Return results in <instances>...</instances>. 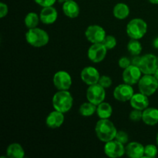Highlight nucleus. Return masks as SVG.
<instances>
[{"label": "nucleus", "mask_w": 158, "mask_h": 158, "mask_svg": "<svg viewBox=\"0 0 158 158\" xmlns=\"http://www.w3.org/2000/svg\"><path fill=\"white\" fill-rule=\"evenodd\" d=\"M134 94V88L127 83H123L116 86L114 90V97L120 102L130 101Z\"/></svg>", "instance_id": "13"}, {"label": "nucleus", "mask_w": 158, "mask_h": 158, "mask_svg": "<svg viewBox=\"0 0 158 158\" xmlns=\"http://www.w3.org/2000/svg\"><path fill=\"white\" fill-rule=\"evenodd\" d=\"M95 133L100 141L106 143L115 139L117 130L109 119H100L96 123Z\"/></svg>", "instance_id": "1"}, {"label": "nucleus", "mask_w": 158, "mask_h": 158, "mask_svg": "<svg viewBox=\"0 0 158 158\" xmlns=\"http://www.w3.org/2000/svg\"><path fill=\"white\" fill-rule=\"evenodd\" d=\"M156 142H157V146H158V133H157V137H156Z\"/></svg>", "instance_id": "39"}, {"label": "nucleus", "mask_w": 158, "mask_h": 158, "mask_svg": "<svg viewBox=\"0 0 158 158\" xmlns=\"http://www.w3.org/2000/svg\"><path fill=\"white\" fill-rule=\"evenodd\" d=\"M52 103L54 110L66 114L72 109L73 97L68 90H59L52 97Z\"/></svg>", "instance_id": "2"}, {"label": "nucleus", "mask_w": 158, "mask_h": 158, "mask_svg": "<svg viewBox=\"0 0 158 158\" xmlns=\"http://www.w3.org/2000/svg\"><path fill=\"white\" fill-rule=\"evenodd\" d=\"M97 105L90 103V102H85L80 105L79 108V112L80 115L85 117H89L94 115L95 113H97Z\"/></svg>", "instance_id": "24"}, {"label": "nucleus", "mask_w": 158, "mask_h": 158, "mask_svg": "<svg viewBox=\"0 0 158 158\" xmlns=\"http://www.w3.org/2000/svg\"><path fill=\"white\" fill-rule=\"evenodd\" d=\"M138 88L142 94L148 97L152 96L158 89V80L154 75L143 74L138 82Z\"/></svg>", "instance_id": "5"}, {"label": "nucleus", "mask_w": 158, "mask_h": 158, "mask_svg": "<svg viewBox=\"0 0 158 158\" xmlns=\"http://www.w3.org/2000/svg\"><path fill=\"white\" fill-rule=\"evenodd\" d=\"M52 83L58 90H69L72 86V77L66 71H57L53 76Z\"/></svg>", "instance_id": "8"}, {"label": "nucleus", "mask_w": 158, "mask_h": 158, "mask_svg": "<svg viewBox=\"0 0 158 158\" xmlns=\"http://www.w3.org/2000/svg\"><path fill=\"white\" fill-rule=\"evenodd\" d=\"M80 78L83 83L88 86H90L98 83L100 75L97 68L94 66H86L80 73Z\"/></svg>", "instance_id": "14"}, {"label": "nucleus", "mask_w": 158, "mask_h": 158, "mask_svg": "<svg viewBox=\"0 0 158 158\" xmlns=\"http://www.w3.org/2000/svg\"><path fill=\"white\" fill-rule=\"evenodd\" d=\"M151 4H154V5H158V0H148Z\"/></svg>", "instance_id": "37"}, {"label": "nucleus", "mask_w": 158, "mask_h": 158, "mask_svg": "<svg viewBox=\"0 0 158 158\" xmlns=\"http://www.w3.org/2000/svg\"><path fill=\"white\" fill-rule=\"evenodd\" d=\"M34 2L42 7H47L54 6L56 0H34Z\"/></svg>", "instance_id": "33"}, {"label": "nucleus", "mask_w": 158, "mask_h": 158, "mask_svg": "<svg viewBox=\"0 0 158 158\" xmlns=\"http://www.w3.org/2000/svg\"><path fill=\"white\" fill-rule=\"evenodd\" d=\"M65 121L64 114L54 110L49 113L46 119V126L51 129H56L60 127Z\"/></svg>", "instance_id": "16"}, {"label": "nucleus", "mask_w": 158, "mask_h": 158, "mask_svg": "<svg viewBox=\"0 0 158 158\" xmlns=\"http://www.w3.org/2000/svg\"><path fill=\"white\" fill-rule=\"evenodd\" d=\"M115 140H117V141L125 144V143H127L128 140H129V136H128L127 133L125 132V131H117V135H116V137H115Z\"/></svg>", "instance_id": "31"}, {"label": "nucleus", "mask_w": 158, "mask_h": 158, "mask_svg": "<svg viewBox=\"0 0 158 158\" xmlns=\"http://www.w3.org/2000/svg\"><path fill=\"white\" fill-rule=\"evenodd\" d=\"M25 36L26 41L30 46L36 48L46 46L49 41V34L45 30L38 27L28 29Z\"/></svg>", "instance_id": "3"}, {"label": "nucleus", "mask_w": 158, "mask_h": 158, "mask_svg": "<svg viewBox=\"0 0 158 158\" xmlns=\"http://www.w3.org/2000/svg\"><path fill=\"white\" fill-rule=\"evenodd\" d=\"M142 115H143V110L134 109L130 113L129 118L133 122H139L142 120Z\"/></svg>", "instance_id": "29"}, {"label": "nucleus", "mask_w": 158, "mask_h": 158, "mask_svg": "<svg viewBox=\"0 0 158 158\" xmlns=\"http://www.w3.org/2000/svg\"><path fill=\"white\" fill-rule=\"evenodd\" d=\"M142 74L143 73L139 66L131 64L127 68L123 69L122 77H123V80L125 83L133 86L136 83H138L139 80L141 78Z\"/></svg>", "instance_id": "12"}, {"label": "nucleus", "mask_w": 158, "mask_h": 158, "mask_svg": "<svg viewBox=\"0 0 158 158\" xmlns=\"http://www.w3.org/2000/svg\"><path fill=\"white\" fill-rule=\"evenodd\" d=\"M100 86H103V88L106 89V88H109L110 87L111 85H112L113 81H112V79L109 77V76H100V78L98 82Z\"/></svg>", "instance_id": "30"}, {"label": "nucleus", "mask_w": 158, "mask_h": 158, "mask_svg": "<svg viewBox=\"0 0 158 158\" xmlns=\"http://www.w3.org/2000/svg\"><path fill=\"white\" fill-rule=\"evenodd\" d=\"M106 98L105 88L99 83L90 85L86 89V99L89 102L95 105H99L103 102Z\"/></svg>", "instance_id": "6"}, {"label": "nucleus", "mask_w": 158, "mask_h": 158, "mask_svg": "<svg viewBox=\"0 0 158 158\" xmlns=\"http://www.w3.org/2000/svg\"><path fill=\"white\" fill-rule=\"evenodd\" d=\"M125 149L127 155L131 158H142L144 157V146L139 142H130Z\"/></svg>", "instance_id": "18"}, {"label": "nucleus", "mask_w": 158, "mask_h": 158, "mask_svg": "<svg viewBox=\"0 0 158 158\" xmlns=\"http://www.w3.org/2000/svg\"><path fill=\"white\" fill-rule=\"evenodd\" d=\"M158 149L154 144H148L144 147V157L148 158H154L157 157Z\"/></svg>", "instance_id": "27"}, {"label": "nucleus", "mask_w": 158, "mask_h": 158, "mask_svg": "<svg viewBox=\"0 0 158 158\" xmlns=\"http://www.w3.org/2000/svg\"><path fill=\"white\" fill-rule=\"evenodd\" d=\"M123 143L117 141V140H113L105 143L103 151L105 154L108 157L110 158H118L126 154V149L123 146Z\"/></svg>", "instance_id": "11"}, {"label": "nucleus", "mask_w": 158, "mask_h": 158, "mask_svg": "<svg viewBox=\"0 0 158 158\" xmlns=\"http://www.w3.org/2000/svg\"><path fill=\"white\" fill-rule=\"evenodd\" d=\"M62 9L65 15L70 19H75L80 15V6L75 0H67L63 2Z\"/></svg>", "instance_id": "19"}, {"label": "nucleus", "mask_w": 158, "mask_h": 158, "mask_svg": "<svg viewBox=\"0 0 158 158\" xmlns=\"http://www.w3.org/2000/svg\"><path fill=\"white\" fill-rule=\"evenodd\" d=\"M9 12V8L8 6L4 2H0V18L2 19L7 15Z\"/></svg>", "instance_id": "34"}, {"label": "nucleus", "mask_w": 158, "mask_h": 158, "mask_svg": "<svg viewBox=\"0 0 158 158\" xmlns=\"http://www.w3.org/2000/svg\"><path fill=\"white\" fill-rule=\"evenodd\" d=\"M130 103L133 109L143 110L149 106V99L148 96L140 92L133 95L132 98L130 100Z\"/></svg>", "instance_id": "17"}, {"label": "nucleus", "mask_w": 158, "mask_h": 158, "mask_svg": "<svg viewBox=\"0 0 158 158\" xmlns=\"http://www.w3.org/2000/svg\"><path fill=\"white\" fill-rule=\"evenodd\" d=\"M118 65L121 69H125L126 68H127L128 66H130L131 65V61L130 60L129 58L127 57H121V58L118 61Z\"/></svg>", "instance_id": "32"}, {"label": "nucleus", "mask_w": 158, "mask_h": 158, "mask_svg": "<svg viewBox=\"0 0 158 158\" xmlns=\"http://www.w3.org/2000/svg\"><path fill=\"white\" fill-rule=\"evenodd\" d=\"M6 156L9 158H23L25 157V151L20 143H12L6 149Z\"/></svg>", "instance_id": "21"}, {"label": "nucleus", "mask_w": 158, "mask_h": 158, "mask_svg": "<svg viewBox=\"0 0 158 158\" xmlns=\"http://www.w3.org/2000/svg\"><path fill=\"white\" fill-rule=\"evenodd\" d=\"M140 59H141V56H134L132 59V61H131V64L134 65V66H139L140 63Z\"/></svg>", "instance_id": "35"}, {"label": "nucleus", "mask_w": 158, "mask_h": 158, "mask_svg": "<svg viewBox=\"0 0 158 158\" xmlns=\"http://www.w3.org/2000/svg\"><path fill=\"white\" fill-rule=\"evenodd\" d=\"M102 43L106 46V48L108 50H110V49H114V48L116 47V46H117V39H116L114 35H106L104 40H103Z\"/></svg>", "instance_id": "28"}, {"label": "nucleus", "mask_w": 158, "mask_h": 158, "mask_svg": "<svg viewBox=\"0 0 158 158\" xmlns=\"http://www.w3.org/2000/svg\"><path fill=\"white\" fill-rule=\"evenodd\" d=\"M106 35L105 29L99 25H91L85 31V36L91 43H103Z\"/></svg>", "instance_id": "10"}, {"label": "nucleus", "mask_w": 158, "mask_h": 158, "mask_svg": "<svg viewBox=\"0 0 158 158\" xmlns=\"http://www.w3.org/2000/svg\"><path fill=\"white\" fill-rule=\"evenodd\" d=\"M157 58H158V56H157Z\"/></svg>", "instance_id": "41"}, {"label": "nucleus", "mask_w": 158, "mask_h": 158, "mask_svg": "<svg viewBox=\"0 0 158 158\" xmlns=\"http://www.w3.org/2000/svg\"><path fill=\"white\" fill-rule=\"evenodd\" d=\"M139 68L143 74L154 75L158 68V58L154 54L151 53L142 56Z\"/></svg>", "instance_id": "7"}, {"label": "nucleus", "mask_w": 158, "mask_h": 158, "mask_svg": "<svg viewBox=\"0 0 158 158\" xmlns=\"http://www.w3.org/2000/svg\"><path fill=\"white\" fill-rule=\"evenodd\" d=\"M113 107L109 103L102 102L97 106V114L100 119H109L112 116Z\"/></svg>", "instance_id": "23"}, {"label": "nucleus", "mask_w": 158, "mask_h": 158, "mask_svg": "<svg viewBox=\"0 0 158 158\" xmlns=\"http://www.w3.org/2000/svg\"><path fill=\"white\" fill-rule=\"evenodd\" d=\"M64 1H67V0H64Z\"/></svg>", "instance_id": "40"}, {"label": "nucleus", "mask_w": 158, "mask_h": 158, "mask_svg": "<svg viewBox=\"0 0 158 158\" xmlns=\"http://www.w3.org/2000/svg\"><path fill=\"white\" fill-rule=\"evenodd\" d=\"M154 77H156V79L158 80V68L157 69V70L155 71V73H154Z\"/></svg>", "instance_id": "38"}, {"label": "nucleus", "mask_w": 158, "mask_h": 158, "mask_svg": "<svg viewBox=\"0 0 158 158\" xmlns=\"http://www.w3.org/2000/svg\"><path fill=\"white\" fill-rule=\"evenodd\" d=\"M142 121L148 126H154L158 123V109L148 107L143 110Z\"/></svg>", "instance_id": "20"}, {"label": "nucleus", "mask_w": 158, "mask_h": 158, "mask_svg": "<svg viewBox=\"0 0 158 158\" xmlns=\"http://www.w3.org/2000/svg\"><path fill=\"white\" fill-rule=\"evenodd\" d=\"M107 50L103 43H92L87 51V56L91 62L99 63L106 58Z\"/></svg>", "instance_id": "9"}, {"label": "nucleus", "mask_w": 158, "mask_h": 158, "mask_svg": "<svg viewBox=\"0 0 158 158\" xmlns=\"http://www.w3.org/2000/svg\"><path fill=\"white\" fill-rule=\"evenodd\" d=\"M153 46H154V48L156 49H158V37H156L154 40V42H153Z\"/></svg>", "instance_id": "36"}, {"label": "nucleus", "mask_w": 158, "mask_h": 158, "mask_svg": "<svg viewBox=\"0 0 158 158\" xmlns=\"http://www.w3.org/2000/svg\"><path fill=\"white\" fill-rule=\"evenodd\" d=\"M40 21L45 25H52L57 20L58 12L56 9L52 6L43 7L40 14Z\"/></svg>", "instance_id": "15"}, {"label": "nucleus", "mask_w": 158, "mask_h": 158, "mask_svg": "<svg viewBox=\"0 0 158 158\" xmlns=\"http://www.w3.org/2000/svg\"><path fill=\"white\" fill-rule=\"evenodd\" d=\"M126 32L131 39L139 40L148 32V24L142 19H133L127 25Z\"/></svg>", "instance_id": "4"}, {"label": "nucleus", "mask_w": 158, "mask_h": 158, "mask_svg": "<svg viewBox=\"0 0 158 158\" xmlns=\"http://www.w3.org/2000/svg\"><path fill=\"white\" fill-rule=\"evenodd\" d=\"M127 51L133 56H138L141 53L142 45L138 40H133L131 39V41L127 43Z\"/></svg>", "instance_id": "26"}, {"label": "nucleus", "mask_w": 158, "mask_h": 158, "mask_svg": "<svg viewBox=\"0 0 158 158\" xmlns=\"http://www.w3.org/2000/svg\"><path fill=\"white\" fill-rule=\"evenodd\" d=\"M114 17L117 19L123 20L127 18L130 15V8L123 2H119L115 5L113 9Z\"/></svg>", "instance_id": "22"}, {"label": "nucleus", "mask_w": 158, "mask_h": 158, "mask_svg": "<svg viewBox=\"0 0 158 158\" xmlns=\"http://www.w3.org/2000/svg\"><path fill=\"white\" fill-rule=\"evenodd\" d=\"M40 21V15L33 12H29L24 19L25 26H26L28 29H32V28L37 27Z\"/></svg>", "instance_id": "25"}]
</instances>
